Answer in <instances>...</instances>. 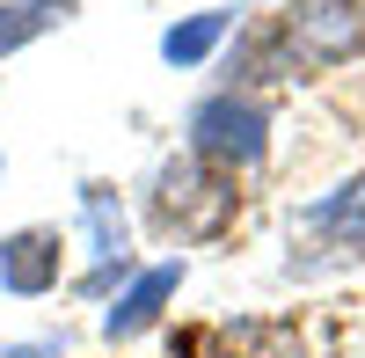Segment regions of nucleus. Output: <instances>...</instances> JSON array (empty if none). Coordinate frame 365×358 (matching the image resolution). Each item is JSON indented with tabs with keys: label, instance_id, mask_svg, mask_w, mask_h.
Masks as SVG:
<instances>
[{
	"label": "nucleus",
	"instance_id": "1",
	"mask_svg": "<svg viewBox=\"0 0 365 358\" xmlns=\"http://www.w3.org/2000/svg\"><path fill=\"white\" fill-rule=\"evenodd\" d=\"M358 51H365L358 0H292V8L256 15L227 37L220 81L234 96H256V88H278V81H322L329 66H344Z\"/></svg>",
	"mask_w": 365,
	"mask_h": 358
},
{
	"label": "nucleus",
	"instance_id": "2",
	"mask_svg": "<svg viewBox=\"0 0 365 358\" xmlns=\"http://www.w3.org/2000/svg\"><path fill=\"white\" fill-rule=\"evenodd\" d=\"M241 213V190L227 168L197 161L190 146H182L175 161L154 168V190H146V227L161 234V242H212V234H227Z\"/></svg>",
	"mask_w": 365,
	"mask_h": 358
},
{
	"label": "nucleus",
	"instance_id": "3",
	"mask_svg": "<svg viewBox=\"0 0 365 358\" xmlns=\"http://www.w3.org/2000/svg\"><path fill=\"white\" fill-rule=\"evenodd\" d=\"M182 132H190V154L212 161V168H263L270 154V103L263 96H234V88H212V96L190 103V117H182Z\"/></svg>",
	"mask_w": 365,
	"mask_h": 358
},
{
	"label": "nucleus",
	"instance_id": "4",
	"mask_svg": "<svg viewBox=\"0 0 365 358\" xmlns=\"http://www.w3.org/2000/svg\"><path fill=\"white\" fill-rule=\"evenodd\" d=\"M81 234H88V271L73 278L81 300L110 307L117 292L139 278V256H132V213L110 183H81Z\"/></svg>",
	"mask_w": 365,
	"mask_h": 358
},
{
	"label": "nucleus",
	"instance_id": "5",
	"mask_svg": "<svg viewBox=\"0 0 365 358\" xmlns=\"http://www.w3.org/2000/svg\"><path fill=\"white\" fill-rule=\"evenodd\" d=\"M66 278V234L58 227H15L0 234V292L15 300H44Z\"/></svg>",
	"mask_w": 365,
	"mask_h": 358
},
{
	"label": "nucleus",
	"instance_id": "6",
	"mask_svg": "<svg viewBox=\"0 0 365 358\" xmlns=\"http://www.w3.org/2000/svg\"><path fill=\"white\" fill-rule=\"evenodd\" d=\"M182 271H190L182 256H168V263H139V278H132V285H125V292H117V300L103 307V337H110V344H132V337H146V329H154V322L175 307Z\"/></svg>",
	"mask_w": 365,
	"mask_h": 358
},
{
	"label": "nucleus",
	"instance_id": "7",
	"mask_svg": "<svg viewBox=\"0 0 365 358\" xmlns=\"http://www.w3.org/2000/svg\"><path fill=\"white\" fill-rule=\"evenodd\" d=\"M299 227L322 234V242L344 249V256H365V168L344 175L336 190H322L314 205H299Z\"/></svg>",
	"mask_w": 365,
	"mask_h": 358
},
{
	"label": "nucleus",
	"instance_id": "8",
	"mask_svg": "<svg viewBox=\"0 0 365 358\" xmlns=\"http://www.w3.org/2000/svg\"><path fill=\"white\" fill-rule=\"evenodd\" d=\"M234 29H241V22H234V8H197V15H182V22H168V29H161V58L190 73V66H205V58H220V51H227Z\"/></svg>",
	"mask_w": 365,
	"mask_h": 358
},
{
	"label": "nucleus",
	"instance_id": "9",
	"mask_svg": "<svg viewBox=\"0 0 365 358\" xmlns=\"http://www.w3.org/2000/svg\"><path fill=\"white\" fill-rule=\"evenodd\" d=\"M212 358H307V344H299V329L278 322V314H241V322L220 329Z\"/></svg>",
	"mask_w": 365,
	"mask_h": 358
},
{
	"label": "nucleus",
	"instance_id": "10",
	"mask_svg": "<svg viewBox=\"0 0 365 358\" xmlns=\"http://www.w3.org/2000/svg\"><path fill=\"white\" fill-rule=\"evenodd\" d=\"M73 15H81V0H0V58L44 44L51 29H66Z\"/></svg>",
	"mask_w": 365,
	"mask_h": 358
},
{
	"label": "nucleus",
	"instance_id": "11",
	"mask_svg": "<svg viewBox=\"0 0 365 358\" xmlns=\"http://www.w3.org/2000/svg\"><path fill=\"white\" fill-rule=\"evenodd\" d=\"M0 358H66V337H29V344H0Z\"/></svg>",
	"mask_w": 365,
	"mask_h": 358
},
{
	"label": "nucleus",
	"instance_id": "12",
	"mask_svg": "<svg viewBox=\"0 0 365 358\" xmlns=\"http://www.w3.org/2000/svg\"><path fill=\"white\" fill-rule=\"evenodd\" d=\"M0 175H8V154H0Z\"/></svg>",
	"mask_w": 365,
	"mask_h": 358
}]
</instances>
